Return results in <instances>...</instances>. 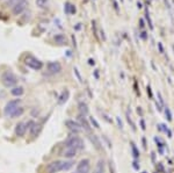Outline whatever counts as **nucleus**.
I'll use <instances>...</instances> for the list:
<instances>
[{"label":"nucleus","mask_w":174,"mask_h":173,"mask_svg":"<svg viewBox=\"0 0 174 173\" xmlns=\"http://www.w3.org/2000/svg\"><path fill=\"white\" fill-rule=\"evenodd\" d=\"M47 4H48V0H36V5H37L38 7H41V8L45 7Z\"/></svg>","instance_id":"obj_22"},{"label":"nucleus","mask_w":174,"mask_h":173,"mask_svg":"<svg viewBox=\"0 0 174 173\" xmlns=\"http://www.w3.org/2000/svg\"><path fill=\"white\" fill-rule=\"evenodd\" d=\"M65 146L66 148H74L77 150H80L84 148V143H83V139L78 136H72L66 141L65 143Z\"/></svg>","instance_id":"obj_3"},{"label":"nucleus","mask_w":174,"mask_h":173,"mask_svg":"<svg viewBox=\"0 0 174 173\" xmlns=\"http://www.w3.org/2000/svg\"><path fill=\"white\" fill-rule=\"evenodd\" d=\"M64 12L67 14V15H72L76 13V7L74 5H72L71 2H66L65 4V7H64Z\"/></svg>","instance_id":"obj_12"},{"label":"nucleus","mask_w":174,"mask_h":173,"mask_svg":"<svg viewBox=\"0 0 174 173\" xmlns=\"http://www.w3.org/2000/svg\"><path fill=\"white\" fill-rule=\"evenodd\" d=\"M76 153H77V149H74V148H66L64 150V152H63V156L65 158H73L76 156Z\"/></svg>","instance_id":"obj_11"},{"label":"nucleus","mask_w":174,"mask_h":173,"mask_svg":"<svg viewBox=\"0 0 174 173\" xmlns=\"http://www.w3.org/2000/svg\"><path fill=\"white\" fill-rule=\"evenodd\" d=\"M11 93L13 94V95H15V97H20V95H22L23 94V87H14L12 91H11Z\"/></svg>","instance_id":"obj_16"},{"label":"nucleus","mask_w":174,"mask_h":173,"mask_svg":"<svg viewBox=\"0 0 174 173\" xmlns=\"http://www.w3.org/2000/svg\"><path fill=\"white\" fill-rule=\"evenodd\" d=\"M73 71H74V74L77 76V78H78V80L80 81V83H83V79H81V76H80V73H79V71L77 68H73Z\"/></svg>","instance_id":"obj_26"},{"label":"nucleus","mask_w":174,"mask_h":173,"mask_svg":"<svg viewBox=\"0 0 174 173\" xmlns=\"http://www.w3.org/2000/svg\"><path fill=\"white\" fill-rule=\"evenodd\" d=\"M121 1H123V0H121Z\"/></svg>","instance_id":"obj_33"},{"label":"nucleus","mask_w":174,"mask_h":173,"mask_svg":"<svg viewBox=\"0 0 174 173\" xmlns=\"http://www.w3.org/2000/svg\"><path fill=\"white\" fill-rule=\"evenodd\" d=\"M25 64L30 68V69L33 70H41L43 68V63L40 61V59H37L36 57H34V56H31V55H28L27 57H26V59H25Z\"/></svg>","instance_id":"obj_1"},{"label":"nucleus","mask_w":174,"mask_h":173,"mask_svg":"<svg viewBox=\"0 0 174 173\" xmlns=\"http://www.w3.org/2000/svg\"><path fill=\"white\" fill-rule=\"evenodd\" d=\"M88 62H89V64H91V65H94V61H93V59H89Z\"/></svg>","instance_id":"obj_30"},{"label":"nucleus","mask_w":174,"mask_h":173,"mask_svg":"<svg viewBox=\"0 0 174 173\" xmlns=\"http://www.w3.org/2000/svg\"><path fill=\"white\" fill-rule=\"evenodd\" d=\"M21 1H23V0H7V6H15L16 4H19V2H21Z\"/></svg>","instance_id":"obj_23"},{"label":"nucleus","mask_w":174,"mask_h":173,"mask_svg":"<svg viewBox=\"0 0 174 173\" xmlns=\"http://www.w3.org/2000/svg\"><path fill=\"white\" fill-rule=\"evenodd\" d=\"M165 114H166V119H167L168 121H171V120H172V114H171V112H170L168 108L165 109Z\"/></svg>","instance_id":"obj_27"},{"label":"nucleus","mask_w":174,"mask_h":173,"mask_svg":"<svg viewBox=\"0 0 174 173\" xmlns=\"http://www.w3.org/2000/svg\"><path fill=\"white\" fill-rule=\"evenodd\" d=\"M1 80H2V84L6 87H12L18 83V78L15 77V74L13 72H9V71H7V72H5L2 74Z\"/></svg>","instance_id":"obj_2"},{"label":"nucleus","mask_w":174,"mask_h":173,"mask_svg":"<svg viewBox=\"0 0 174 173\" xmlns=\"http://www.w3.org/2000/svg\"><path fill=\"white\" fill-rule=\"evenodd\" d=\"M26 130H27V124H26V123H23V122L18 123V124H16V127H15V134H16V136H19V137L25 136Z\"/></svg>","instance_id":"obj_10"},{"label":"nucleus","mask_w":174,"mask_h":173,"mask_svg":"<svg viewBox=\"0 0 174 173\" xmlns=\"http://www.w3.org/2000/svg\"><path fill=\"white\" fill-rule=\"evenodd\" d=\"M72 165H73V163H72V162H65V163H64V171H66V170L71 169V167H72Z\"/></svg>","instance_id":"obj_25"},{"label":"nucleus","mask_w":174,"mask_h":173,"mask_svg":"<svg viewBox=\"0 0 174 173\" xmlns=\"http://www.w3.org/2000/svg\"><path fill=\"white\" fill-rule=\"evenodd\" d=\"M20 102H21V100H20V99L11 100L8 104L6 105V107H5V110H4L5 115H6V116H12V114H13V113L16 110V108L19 107Z\"/></svg>","instance_id":"obj_4"},{"label":"nucleus","mask_w":174,"mask_h":173,"mask_svg":"<svg viewBox=\"0 0 174 173\" xmlns=\"http://www.w3.org/2000/svg\"><path fill=\"white\" fill-rule=\"evenodd\" d=\"M79 110H80V113H81V115H86L87 113H88V108H87V105L86 104H81L79 105Z\"/></svg>","instance_id":"obj_18"},{"label":"nucleus","mask_w":174,"mask_h":173,"mask_svg":"<svg viewBox=\"0 0 174 173\" xmlns=\"http://www.w3.org/2000/svg\"><path fill=\"white\" fill-rule=\"evenodd\" d=\"M65 126L73 133H80L83 130V127L80 126V123L77 122V121H73V120H66Z\"/></svg>","instance_id":"obj_6"},{"label":"nucleus","mask_w":174,"mask_h":173,"mask_svg":"<svg viewBox=\"0 0 174 173\" xmlns=\"http://www.w3.org/2000/svg\"><path fill=\"white\" fill-rule=\"evenodd\" d=\"M89 138H91V141L95 144V148H96V149H100V148H101V146H100L101 144H100V142H99L98 136H95V135H91V136H89Z\"/></svg>","instance_id":"obj_17"},{"label":"nucleus","mask_w":174,"mask_h":173,"mask_svg":"<svg viewBox=\"0 0 174 173\" xmlns=\"http://www.w3.org/2000/svg\"><path fill=\"white\" fill-rule=\"evenodd\" d=\"M91 170V163L88 159H83L77 166V173H88Z\"/></svg>","instance_id":"obj_8"},{"label":"nucleus","mask_w":174,"mask_h":173,"mask_svg":"<svg viewBox=\"0 0 174 173\" xmlns=\"http://www.w3.org/2000/svg\"><path fill=\"white\" fill-rule=\"evenodd\" d=\"M145 34H146V33H145V32H143V33H142V37H143V38H144V40H145V38H146V35H145Z\"/></svg>","instance_id":"obj_31"},{"label":"nucleus","mask_w":174,"mask_h":173,"mask_svg":"<svg viewBox=\"0 0 174 173\" xmlns=\"http://www.w3.org/2000/svg\"><path fill=\"white\" fill-rule=\"evenodd\" d=\"M48 71L52 74H56V73H59L62 71V65L59 62H50L48 63Z\"/></svg>","instance_id":"obj_9"},{"label":"nucleus","mask_w":174,"mask_h":173,"mask_svg":"<svg viewBox=\"0 0 174 173\" xmlns=\"http://www.w3.org/2000/svg\"><path fill=\"white\" fill-rule=\"evenodd\" d=\"M27 6H28V2H27L26 0H23V1L19 2V4H16L15 6H13L12 12H13L14 15H20V14H22V13L26 11Z\"/></svg>","instance_id":"obj_7"},{"label":"nucleus","mask_w":174,"mask_h":173,"mask_svg":"<svg viewBox=\"0 0 174 173\" xmlns=\"http://www.w3.org/2000/svg\"><path fill=\"white\" fill-rule=\"evenodd\" d=\"M116 121H117V123H118V126H120V128H123V127H122V122H121V120H120V117H116Z\"/></svg>","instance_id":"obj_29"},{"label":"nucleus","mask_w":174,"mask_h":173,"mask_svg":"<svg viewBox=\"0 0 174 173\" xmlns=\"http://www.w3.org/2000/svg\"><path fill=\"white\" fill-rule=\"evenodd\" d=\"M89 121H91V123H92V124L94 126V128H96V129H99V128H100V126H99V123L96 122V120H95L94 117H91V119H89Z\"/></svg>","instance_id":"obj_24"},{"label":"nucleus","mask_w":174,"mask_h":173,"mask_svg":"<svg viewBox=\"0 0 174 173\" xmlns=\"http://www.w3.org/2000/svg\"><path fill=\"white\" fill-rule=\"evenodd\" d=\"M79 121H80V126H81L86 131H89V130H91V127H89V124L87 123L86 119L84 117V115H80V116H79Z\"/></svg>","instance_id":"obj_15"},{"label":"nucleus","mask_w":174,"mask_h":173,"mask_svg":"<svg viewBox=\"0 0 174 173\" xmlns=\"http://www.w3.org/2000/svg\"><path fill=\"white\" fill-rule=\"evenodd\" d=\"M55 42L57 43V44H59V45H66L67 44V40H66V37L64 36L63 34H58L55 36Z\"/></svg>","instance_id":"obj_13"},{"label":"nucleus","mask_w":174,"mask_h":173,"mask_svg":"<svg viewBox=\"0 0 174 173\" xmlns=\"http://www.w3.org/2000/svg\"><path fill=\"white\" fill-rule=\"evenodd\" d=\"M23 112H25V109H23V108L18 107V108H16V110L12 114V117H18V116H21V115L23 114Z\"/></svg>","instance_id":"obj_19"},{"label":"nucleus","mask_w":174,"mask_h":173,"mask_svg":"<svg viewBox=\"0 0 174 173\" xmlns=\"http://www.w3.org/2000/svg\"><path fill=\"white\" fill-rule=\"evenodd\" d=\"M95 173H103V162L102 160H99L98 167H96V172Z\"/></svg>","instance_id":"obj_21"},{"label":"nucleus","mask_w":174,"mask_h":173,"mask_svg":"<svg viewBox=\"0 0 174 173\" xmlns=\"http://www.w3.org/2000/svg\"><path fill=\"white\" fill-rule=\"evenodd\" d=\"M137 5H138V8H142V4H141V2H139V1H138V2H137Z\"/></svg>","instance_id":"obj_32"},{"label":"nucleus","mask_w":174,"mask_h":173,"mask_svg":"<svg viewBox=\"0 0 174 173\" xmlns=\"http://www.w3.org/2000/svg\"><path fill=\"white\" fill-rule=\"evenodd\" d=\"M69 97H70V92L66 90V91H64L62 94H60V97H59V100H58V104L59 105H63L65 104L66 101H67V99H69Z\"/></svg>","instance_id":"obj_14"},{"label":"nucleus","mask_w":174,"mask_h":173,"mask_svg":"<svg viewBox=\"0 0 174 173\" xmlns=\"http://www.w3.org/2000/svg\"><path fill=\"white\" fill-rule=\"evenodd\" d=\"M64 163H65V162H62V160H56V162L50 163V164L47 166V172L57 173V172H60V171H64Z\"/></svg>","instance_id":"obj_5"},{"label":"nucleus","mask_w":174,"mask_h":173,"mask_svg":"<svg viewBox=\"0 0 174 173\" xmlns=\"http://www.w3.org/2000/svg\"><path fill=\"white\" fill-rule=\"evenodd\" d=\"M130 145H131V150H132V155H134V157H135V158H138V157H139V151H138V149L136 148L135 143L131 142Z\"/></svg>","instance_id":"obj_20"},{"label":"nucleus","mask_w":174,"mask_h":173,"mask_svg":"<svg viewBox=\"0 0 174 173\" xmlns=\"http://www.w3.org/2000/svg\"><path fill=\"white\" fill-rule=\"evenodd\" d=\"M109 167H110V173H115V170H114V164L110 162L109 163Z\"/></svg>","instance_id":"obj_28"}]
</instances>
